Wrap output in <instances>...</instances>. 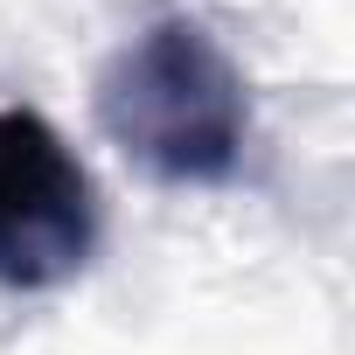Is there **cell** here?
<instances>
[{"mask_svg": "<svg viewBox=\"0 0 355 355\" xmlns=\"http://www.w3.org/2000/svg\"><path fill=\"white\" fill-rule=\"evenodd\" d=\"M91 105L105 139L174 189L230 182L251 146V84L196 15H160L119 42Z\"/></svg>", "mask_w": 355, "mask_h": 355, "instance_id": "obj_1", "label": "cell"}, {"mask_svg": "<svg viewBox=\"0 0 355 355\" xmlns=\"http://www.w3.org/2000/svg\"><path fill=\"white\" fill-rule=\"evenodd\" d=\"M98 251V189L77 146L28 105H0V293H56Z\"/></svg>", "mask_w": 355, "mask_h": 355, "instance_id": "obj_2", "label": "cell"}]
</instances>
